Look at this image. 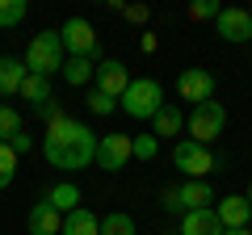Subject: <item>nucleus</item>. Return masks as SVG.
<instances>
[{
    "label": "nucleus",
    "mask_w": 252,
    "mask_h": 235,
    "mask_svg": "<svg viewBox=\"0 0 252 235\" xmlns=\"http://www.w3.org/2000/svg\"><path fill=\"white\" fill-rule=\"evenodd\" d=\"M118 105H122V114L135 118V122H152V118L160 114V105H164V88H160V80H152V76H143V80H130V88L118 97Z\"/></svg>",
    "instance_id": "3"
},
{
    "label": "nucleus",
    "mask_w": 252,
    "mask_h": 235,
    "mask_svg": "<svg viewBox=\"0 0 252 235\" xmlns=\"http://www.w3.org/2000/svg\"><path fill=\"white\" fill-rule=\"evenodd\" d=\"M97 231L101 235H135V218L122 214V210H109V214L97 218Z\"/></svg>",
    "instance_id": "21"
},
{
    "label": "nucleus",
    "mask_w": 252,
    "mask_h": 235,
    "mask_svg": "<svg viewBox=\"0 0 252 235\" xmlns=\"http://www.w3.org/2000/svg\"><path fill=\"white\" fill-rule=\"evenodd\" d=\"M215 214H219V223H223V231L252 223V206L244 202V193H227V198H219L215 202Z\"/></svg>",
    "instance_id": "12"
},
{
    "label": "nucleus",
    "mask_w": 252,
    "mask_h": 235,
    "mask_svg": "<svg viewBox=\"0 0 252 235\" xmlns=\"http://www.w3.org/2000/svg\"><path fill=\"white\" fill-rule=\"evenodd\" d=\"M59 42H63V51L72 55V59H97L101 55V46H97V34H93V26L84 17H67L59 26Z\"/></svg>",
    "instance_id": "7"
},
{
    "label": "nucleus",
    "mask_w": 252,
    "mask_h": 235,
    "mask_svg": "<svg viewBox=\"0 0 252 235\" xmlns=\"http://www.w3.org/2000/svg\"><path fill=\"white\" fill-rule=\"evenodd\" d=\"M223 235H252L248 227H231V231H223Z\"/></svg>",
    "instance_id": "31"
},
{
    "label": "nucleus",
    "mask_w": 252,
    "mask_h": 235,
    "mask_svg": "<svg viewBox=\"0 0 252 235\" xmlns=\"http://www.w3.org/2000/svg\"><path fill=\"white\" fill-rule=\"evenodd\" d=\"M93 59H72V55H67V59H63V80L72 84V88H84V84H93Z\"/></svg>",
    "instance_id": "20"
},
{
    "label": "nucleus",
    "mask_w": 252,
    "mask_h": 235,
    "mask_svg": "<svg viewBox=\"0 0 252 235\" xmlns=\"http://www.w3.org/2000/svg\"><path fill=\"white\" fill-rule=\"evenodd\" d=\"M42 155L59 172H80L97 155V135H93V126L76 122V118H59L42 130Z\"/></svg>",
    "instance_id": "1"
},
{
    "label": "nucleus",
    "mask_w": 252,
    "mask_h": 235,
    "mask_svg": "<svg viewBox=\"0 0 252 235\" xmlns=\"http://www.w3.org/2000/svg\"><path fill=\"white\" fill-rule=\"evenodd\" d=\"M215 34L223 42H252V13L248 9H219Z\"/></svg>",
    "instance_id": "11"
},
{
    "label": "nucleus",
    "mask_w": 252,
    "mask_h": 235,
    "mask_svg": "<svg viewBox=\"0 0 252 235\" xmlns=\"http://www.w3.org/2000/svg\"><path fill=\"white\" fill-rule=\"evenodd\" d=\"M185 130H189L193 143L210 147V143L227 130V109H223V101H202V105H193V109H189V118H185Z\"/></svg>",
    "instance_id": "4"
},
{
    "label": "nucleus",
    "mask_w": 252,
    "mask_h": 235,
    "mask_svg": "<svg viewBox=\"0 0 252 235\" xmlns=\"http://www.w3.org/2000/svg\"><path fill=\"white\" fill-rule=\"evenodd\" d=\"M215 202H219V198H215V189H210L206 181H181L177 189H164V202H160V206L168 210V214H177V210L185 214V210H210Z\"/></svg>",
    "instance_id": "6"
},
{
    "label": "nucleus",
    "mask_w": 252,
    "mask_h": 235,
    "mask_svg": "<svg viewBox=\"0 0 252 235\" xmlns=\"http://www.w3.org/2000/svg\"><path fill=\"white\" fill-rule=\"evenodd\" d=\"M101 172H122L130 164V135H97V155H93Z\"/></svg>",
    "instance_id": "8"
},
{
    "label": "nucleus",
    "mask_w": 252,
    "mask_h": 235,
    "mask_svg": "<svg viewBox=\"0 0 252 235\" xmlns=\"http://www.w3.org/2000/svg\"><path fill=\"white\" fill-rule=\"evenodd\" d=\"M13 135H21V114L0 101V143H9Z\"/></svg>",
    "instance_id": "23"
},
{
    "label": "nucleus",
    "mask_w": 252,
    "mask_h": 235,
    "mask_svg": "<svg viewBox=\"0 0 252 235\" xmlns=\"http://www.w3.org/2000/svg\"><path fill=\"white\" fill-rule=\"evenodd\" d=\"M59 235H101V231H97V214H93L89 206H76L72 214H63Z\"/></svg>",
    "instance_id": "18"
},
{
    "label": "nucleus",
    "mask_w": 252,
    "mask_h": 235,
    "mask_svg": "<svg viewBox=\"0 0 252 235\" xmlns=\"http://www.w3.org/2000/svg\"><path fill=\"white\" fill-rule=\"evenodd\" d=\"M130 80H135V76L126 72V63L122 59H101L97 67H93V88L97 92H105V97H122L126 88H130Z\"/></svg>",
    "instance_id": "10"
},
{
    "label": "nucleus",
    "mask_w": 252,
    "mask_h": 235,
    "mask_svg": "<svg viewBox=\"0 0 252 235\" xmlns=\"http://www.w3.org/2000/svg\"><path fill=\"white\" fill-rule=\"evenodd\" d=\"M13 176H17V155H13L9 143H0V189H9Z\"/></svg>",
    "instance_id": "24"
},
{
    "label": "nucleus",
    "mask_w": 252,
    "mask_h": 235,
    "mask_svg": "<svg viewBox=\"0 0 252 235\" xmlns=\"http://www.w3.org/2000/svg\"><path fill=\"white\" fill-rule=\"evenodd\" d=\"M244 202H248V206H252V181H248V193H244Z\"/></svg>",
    "instance_id": "32"
},
{
    "label": "nucleus",
    "mask_w": 252,
    "mask_h": 235,
    "mask_svg": "<svg viewBox=\"0 0 252 235\" xmlns=\"http://www.w3.org/2000/svg\"><path fill=\"white\" fill-rule=\"evenodd\" d=\"M26 13H30L26 0H0V29L21 26V21H26Z\"/></svg>",
    "instance_id": "22"
},
{
    "label": "nucleus",
    "mask_w": 252,
    "mask_h": 235,
    "mask_svg": "<svg viewBox=\"0 0 252 235\" xmlns=\"http://www.w3.org/2000/svg\"><path fill=\"white\" fill-rule=\"evenodd\" d=\"M84 105H89V114L105 118V114H114V109H118V101H114V97H105V92H97V88H93V92H89V101H84Z\"/></svg>",
    "instance_id": "26"
},
{
    "label": "nucleus",
    "mask_w": 252,
    "mask_h": 235,
    "mask_svg": "<svg viewBox=\"0 0 252 235\" xmlns=\"http://www.w3.org/2000/svg\"><path fill=\"white\" fill-rule=\"evenodd\" d=\"M26 76H30V72H26V63H21V59L0 55V97H17Z\"/></svg>",
    "instance_id": "17"
},
{
    "label": "nucleus",
    "mask_w": 252,
    "mask_h": 235,
    "mask_svg": "<svg viewBox=\"0 0 252 235\" xmlns=\"http://www.w3.org/2000/svg\"><path fill=\"white\" fill-rule=\"evenodd\" d=\"M38 118H42V122H46V126H51V122H59V118H67V114H63V105H59V101H46V105L42 109H38Z\"/></svg>",
    "instance_id": "28"
},
{
    "label": "nucleus",
    "mask_w": 252,
    "mask_h": 235,
    "mask_svg": "<svg viewBox=\"0 0 252 235\" xmlns=\"http://www.w3.org/2000/svg\"><path fill=\"white\" fill-rule=\"evenodd\" d=\"M181 235H223V223H219L215 206L210 210H185L181 214Z\"/></svg>",
    "instance_id": "13"
},
{
    "label": "nucleus",
    "mask_w": 252,
    "mask_h": 235,
    "mask_svg": "<svg viewBox=\"0 0 252 235\" xmlns=\"http://www.w3.org/2000/svg\"><path fill=\"white\" fill-rule=\"evenodd\" d=\"M177 130H185V114H181L172 101H164L160 114L152 118V135L156 139H177Z\"/></svg>",
    "instance_id": "16"
},
{
    "label": "nucleus",
    "mask_w": 252,
    "mask_h": 235,
    "mask_svg": "<svg viewBox=\"0 0 252 235\" xmlns=\"http://www.w3.org/2000/svg\"><path fill=\"white\" fill-rule=\"evenodd\" d=\"M177 97L189 101V105L215 101V76H210V67H185L177 76Z\"/></svg>",
    "instance_id": "9"
},
{
    "label": "nucleus",
    "mask_w": 252,
    "mask_h": 235,
    "mask_svg": "<svg viewBox=\"0 0 252 235\" xmlns=\"http://www.w3.org/2000/svg\"><path fill=\"white\" fill-rule=\"evenodd\" d=\"M9 147H13V155L21 160L26 151H34V139H30V135H13V139H9Z\"/></svg>",
    "instance_id": "29"
},
{
    "label": "nucleus",
    "mask_w": 252,
    "mask_h": 235,
    "mask_svg": "<svg viewBox=\"0 0 252 235\" xmlns=\"http://www.w3.org/2000/svg\"><path fill=\"white\" fill-rule=\"evenodd\" d=\"M130 155H135V160H156V155H160V139H156V135L130 139Z\"/></svg>",
    "instance_id": "25"
},
{
    "label": "nucleus",
    "mask_w": 252,
    "mask_h": 235,
    "mask_svg": "<svg viewBox=\"0 0 252 235\" xmlns=\"http://www.w3.org/2000/svg\"><path fill=\"white\" fill-rule=\"evenodd\" d=\"M63 59H67V51H63V42H59V29L34 34V42H30L26 55H21L26 72L30 76H46V80H51L55 72H63Z\"/></svg>",
    "instance_id": "2"
},
{
    "label": "nucleus",
    "mask_w": 252,
    "mask_h": 235,
    "mask_svg": "<svg viewBox=\"0 0 252 235\" xmlns=\"http://www.w3.org/2000/svg\"><path fill=\"white\" fill-rule=\"evenodd\" d=\"M26 227H30V235H59L63 214H59V210H51L46 202H34L30 214H26Z\"/></svg>",
    "instance_id": "14"
},
{
    "label": "nucleus",
    "mask_w": 252,
    "mask_h": 235,
    "mask_svg": "<svg viewBox=\"0 0 252 235\" xmlns=\"http://www.w3.org/2000/svg\"><path fill=\"white\" fill-rule=\"evenodd\" d=\"M46 206H51V210H59V214H72V210L76 206H80V185H76V181H55L51 185V189H46Z\"/></svg>",
    "instance_id": "15"
},
{
    "label": "nucleus",
    "mask_w": 252,
    "mask_h": 235,
    "mask_svg": "<svg viewBox=\"0 0 252 235\" xmlns=\"http://www.w3.org/2000/svg\"><path fill=\"white\" fill-rule=\"evenodd\" d=\"M122 13H126V21H139V26H143V21L152 17V13H147V4H126Z\"/></svg>",
    "instance_id": "30"
},
{
    "label": "nucleus",
    "mask_w": 252,
    "mask_h": 235,
    "mask_svg": "<svg viewBox=\"0 0 252 235\" xmlns=\"http://www.w3.org/2000/svg\"><path fill=\"white\" fill-rule=\"evenodd\" d=\"M17 97H21V101H30V105H34V114H38V109L51 101V80H46V76H26Z\"/></svg>",
    "instance_id": "19"
},
{
    "label": "nucleus",
    "mask_w": 252,
    "mask_h": 235,
    "mask_svg": "<svg viewBox=\"0 0 252 235\" xmlns=\"http://www.w3.org/2000/svg\"><path fill=\"white\" fill-rule=\"evenodd\" d=\"M172 164L185 172V181H206L210 172H219V160L210 147L193 143V139H177L172 143Z\"/></svg>",
    "instance_id": "5"
},
{
    "label": "nucleus",
    "mask_w": 252,
    "mask_h": 235,
    "mask_svg": "<svg viewBox=\"0 0 252 235\" xmlns=\"http://www.w3.org/2000/svg\"><path fill=\"white\" fill-rule=\"evenodd\" d=\"M219 9H223L219 0H193V4H189V17L193 21H210V17H219Z\"/></svg>",
    "instance_id": "27"
}]
</instances>
